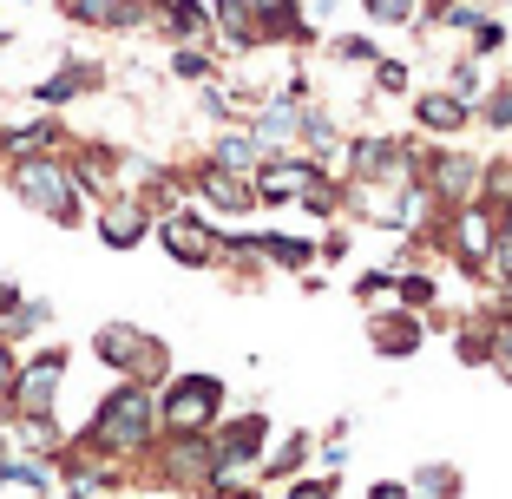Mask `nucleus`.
Segmentation results:
<instances>
[{
  "label": "nucleus",
  "mask_w": 512,
  "mask_h": 499,
  "mask_svg": "<svg viewBox=\"0 0 512 499\" xmlns=\"http://www.w3.org/2000/svg\"><path fill=\"white\" fill-rule=\"evenodd\" d=\"M86 454L106 460H138L158 447V388H138V381H119V388L92 408L86 434H79Z\"/></svg>",
  "instance_id": "obj_1"
},
{
  "label": "nucleus",
  "mask_w": 512,
  "mask_h": 499,
  "mask_svg": "<svg viewBox=\"0 0 512 499\" xmlns=\"http://www.w3.org/2000/svg\"><path fill=\"white\" fill-rule=\"evenodd\" d=\"M92 355H99L119 381H138V388H165L171 381V342L151 335V329H138V322H125V316H112V322L92 329Z\"/></svg>",
  "instance_id": "obj_2"
},
{
  "label": "nucleus",
  "mask_w": 512,
  "mask_h": 499,
  "mask_svg": "<svg viewBox=\"0 0 512 499\" xmlns=\"http://www.w3.org/2000/svg\"><path fill=\"white\" fill-rule=\"evenodd\" d=\"M7 191L27 204V211H40V217H53L60 230H73L79 217V184H73V171H66V158H7Z\"/></svg>",
  "instance_id": "obj_3"
},
{
  "label": "nucleus",
  "mask_w": 512,
  "mask_h": 499,
  "mask_svg": "<svg viewBox=\"0 0 512 499\" xmlns=\"http://www.w3.org/2000/svg\"><path fill=\"white\" fill-rule=\"evenodd\" d=\"M224 401H230L224 375H204V368L171 375L158 388V434H211L224 421Z\"/></svg>",
  "instance_id": "obj_4"
},
{
  "label": "nucleus",
  "mask_w": 512,
  "mask_h": 499,
  "mask_svg": "<svg viewBox=\"0 0 512 499\" xmlns=\"http://www.w3.org/2000/svg\"><path fill=\"white\" fill-rule=\"evenodd\" d=\"M151 237H158V250H165V257L178 263V270H217V263H230L224 230H217L204 211H191V204L165 211L158 224H151Z\"/></svg>",
  "instance_id": "obj_5"
},
{
  "label": "nucleus",
  "mask_w": 512,
  "mask_h": 499,
  "mask_svg": "<svg viewBox=\"0 0 512 499\" xmlns=\"http://www.w3.org/2000/svg\"><path fill=\"white\" fill-rule=\"evenodd\" d=\"M60 388H66V348H33L27 362L14 368V388H7V414L14 421H53L60 414Z\"/></svg>",
  "instance_id": "obj_6"
},
{
  "label": "nucleus",
  "mask_w": 512,
  "mask_h": 499,
  "mask_svg": "<svg viewBox=\"0 0 512 499\" xmlns=\"http://www.w3.org/2000/svg\"><path fill=\"white\" fill-rule=\"evenodd\" d=\"M151 204L145 197H132V191H112V197H99V211H92V237L106 243V250H119V257H132L138 243L151 237Z\"/></svg>",
  "instance_id": "obj_7"
},
{
  "label": "nucleus",
  "mask_w": 512,
  "mask_h": 499,
  "mask_svg": "<svg viewBox=\"0 0 512 499\" xmlns=\"http://www.w3.org/2000/svg\"><path fill=\"white\" fill-rule=\"evenodd\" d=\"M427 316H414V309H394V303H381V309H368V348H375V362H414L427 348Z\"/></svg>",
  "instance_id": "obj_8"
},
{
  "label": "nucleus",
  "mask_w": 512,
  "mask_h": 499,
  "mask_svg": "<svg viewBox=\"0 0 512 499\" xmlns=\"http://www.w3.org/2000/svg\"><path fill=\"white\" fill-rule=\"evenodd\" d=\"M250 138L263 145V158L270 152H296V132H302V92H270V99H256L250 119Z\"/></svg>",
  "instance_id": "obj_9"
},
{
  "label": "nucleus",
  "mask_w": 512,
  "mask_h": 499,
  "mask_svg": "<svg viewBox=\"0 0 512 499\" xmlns=\"http://www.w3.org/2000/svg\"><path fill=\"white\" fill-rule=\"evenodd\" d=\"M217 473V454H211V434H165V480L171 486H191L204 493Z\"/></svg>",
  "instance_id": "obj_10"
},
{
  "label": "nucleus",
  "mask_w": 512,
  "mask_h": 499,
  "mask_svg": "<svg viewBox=\"0 0 512 499\" xmlns=\"http://www.w3.org/2000/svg\"><path fill=\"white\" fill-rule=\"evenodd\" d=\"M184 184H191V191L204 197V204H211L217 217H237V224H243V217H256V191H250V178H237V171L197 165V171H191Z\"/></svg>",
  "instance_id": "obj_11"
},
{
  "label": "nucleus",
  "mask_w": 512,
  "mask_h": 499,
  "mask_svg": "<svg viewBox=\"0 0 512 499\" xmlns=\"http://www.w3.org/2000/svg\"><path fill=\"white\" fill-rule=\"evenodd\" d=\"M467 125H473V106L460 99V92H447V86L414 92V132H427V138H460Z\"/></svg>",
  "instance_id": "obj_12"
},
{
  "label": "nucleus",
  "mask_w": 512,
  "mask_h": 499,
  "mask_svg": "<svg viewBox=\"0 0 512 499\" xmlns=\"http://www.w3.org/2000/svg\"><path fill=\"white\" fill-rule=\"evenodd\" d=\"M204 165H217V171H237V178H250L256 165H263V145H256L250 138V125H224V132H217V145H211V158H204Z\"/></svg>",
  "instance_id": "obj_13"
},
{
  "label": "nucleus",
  "mask_w": 512,
  "mask_h": 499,
  "mask_svg": "<svg viewBox=\"0 0 512 499\" xmlns=\"http://www.w3.org/2000/svg\"><path fill=\"white\" fill-rule=\"evenodd\" d=\"M407 493L414 499H460L467 493V473L453 467V460H421V467L407 473Z\"/></svg>",
  "instance_id": "obj_14"
},
{
  "label": "nucleus",
  "mask_w": 512,
  "mask_h": 499,
  "mask_svg": "<svg viewBox=\"0 0 512 499\" xmlns=\"http://www.w3.org/2000/svg\"><path fill=\"white\" fill-rule=\"evenodd\" d=\"M92 86H99V66H79V60H73V66H60L53 79H40V86H33V99L53 112V106H73L79 92H92Z\"/></svg>",
  "instance_id": "obj_15"
},
{
  "label": "nucleus",
  "mask_w": 512,
  "mask_h": 499,
  "mask_svg": "<svg viewBox=\"0 0 512 499\" xmlns=\"http://www.w3.org/2000/svg\"><path fill=\"white\" fill-rule=\"evenodd\" d=\"M158 14H165L171 33H178V46H211V7H197V0H165Z\"/></svg>",
  "instance_id": "obj_16"
},
{
  "label": "nucleus",
  "mask_w": 512,
  "mask_h": 499,
  "mask_svg": "<svg viewBox=\"0 0 512 499\" xmlns=\"http://www.w3.org/2000/svg\"><path fill=\"white\" fill-rule=\"evenodd\" d=\"M388 303H394V309H414V316H427V309L440 303V276H427V270H394Z\"/></svg>",
  "instance_id": "obj_17"
},
{
  "label": "nucleus",
  "mask_w": 512,
  "mask_h": 499,
  "mask_svg": "<svg viewBox=\"0 0 512 499\" xmlns=\"http://www.w3.org/2000/svg\"><path fill=\"white\" fill-rule=\"evenodd\" d=\"M250 14H256V27H263V46H276V40H289V33H302L296 0H250Z\"/></svg>",
  "instance_id": "obj_18"
},
{
  "label": "nucleus",
  "mask_w": 512,
  "mask_h": 499,
  "mask_svg": "<svg viewBox=\"0 0 512 499\" xmlns=\"http://www.w3.org/2000/svg\"><path fill=\"white\" fill-rule=\"evenodd\" d=\"M473 125H486V132H512V86H486L480 99H473Z\"/></svg>",
  "instance_id": "obj_19"
},
{
  "label": "nucleus",
  "mask_w": 512,
  "mask_h": 499,
  "mask_svg": "<svg viewBox=\"0 0 512 499\" xmlns=\"http://www.w3.org/2000/svg\"><path fill=\"white\" fill-rule=\"evenodd\" d=\"M368 79H375V99H401V92H414V66L394 60V53H381V60L368 66Z\"/></svg>",
  "instance_id": "obj_20"
},
{
  "label": "nucleus",
  "mask_w": 512,
  "mask_h": 499,
  "mask_svg": "<svg viewBox=\"0 0 512 499\" xmlns=\"http://www.w3.org/2000/svg\"><path fill=\"white\" fill-rule=\"evenodd\" d=\"M362 14L375 20V27H414V20L427 14V0H362Z\"/></svg>",
  "instance_id": "obj_21"
},
{
  "label": "nucleus",
  "mask_w": 512,
  "mask_h": 499,
  "mask_svg": "<svg viewBox=\"0 0 512 499\" xmlns=\"http://www.w3.org/2000/svg\"><path fill=\"white\" fill-rule=\"evenodd\" d=\"M486 368H493V375L512 388V322H486Z\"/></svg>",
  "instance_id": "obj_22"
},
{
  "label": "nucleus",
  "mask_w": 512,
  "mask_h": 499,
  "mask_svg": "<svg viewBox=\"0 0 512 499\" xmlns=\"http://www.w3.org/2000/svg\"><path fill=\"white\" fill-rule=\"evenodd\" d=\"M329 60H348V66H375V60H381V46L368 40V33H335V40H329Z\"/></svg>",
  "instance_id": "obj_23"
},
{
  "label": "nucleus",
  "mask_w": 512,
  "mask_h": 499,
  "mask_svg": "<svg viewBox=\"0 0 512 499\" xmlns=\"http://www.w3.org/2000/svg\"><path fill=\"white\" fill-rule=\"evenodd\" d=\"M434 20H440V27H453V33H473L486 20V7H480V0H440Z\"/></svg>",
  "instance_id": "obj_24"
},
{
  "label": "nucleus",
  "mask_w": 512,
  "mask_h": 499,
  "mask_svg": "<svg viewBox=\"0 0 512 499\" xmlns=\"http://www.w3.org/2000/svg\"><path fill=\"white\" fill-rule=\"evenodd\" d=\"M73 20H86V27H119L125 0H73Z\"/></svg>",
  "instance_id": "obj_25"
},
{
  "label": "nucleus",
  "mask_w": 512,
  "mask_h": 499,
  "mask_svg": "<svg viewBox=\"0 0 512 499\" xmlns=\"http://www.w3.org/2000/svg\"><path fill=\"white\" fill-rule=\"evenodd\" d=\"M171 73H178V79H211L217 60L204 53V46H178V53H171Z\"/></svg>",
  "instance_id": "obj_26"
},
{
  "label": "nucleus",
  "mask_w": 512,
  "mask_h": 499,
  "mask_svg": "<svg viewBox=\"0 0 512 499\" xmlns=\"http://www.w3.org/2000/svg\"><path fill=\"white\" fill-rule=\"evenodd\" d=\"M342 493V480H322V473H302V480H289L276 499H335Z\"/></svg>",
  "instance_id": "obj_27"
},
{
  "label": "nucleus",
  "mask_w": 512,
  "mask_h": 499,
  "mask_svg": "<svg viewBox=\"0 0 512 499\" xmlns=\"http://www.w3.org/2000/svg\"><path fill=\"white\" fill-rule=\"evenodd\" d=\"M499 46H506V20H480V27H473V46H467V53H473V60H493Z\"/></svg>",
  "instance_id": "obj_28"
},
{
  "label": "nucleus",
  "mask_w": 512,
  "mask_h": 499,
  "mask_svg": "<svg viewBox=\"0 0 512 499\" xmlns=\"http://www.w3.org/2000/svg\"><path fill=\"white\" fill-rule=\"evenodd\" d=\"M362 499H414V493H407V480H375Z\"/></svg>",
  "instance_id": "obj_29"
},
{
  "label": "nucleus",
  "mask_w": 512,
  "mask_h": 499,
  "mask_svg": "<svg viewBox=\"0 0 512 499\" xmlns=\"http://www.w3.org/2000/svg\"><path fill=\"white\" fill-rule=\"evenodd\" d=\"M14 348H7V342H0V401H7V388H14Z\"/></svg>",
  "instance_id": "obj_30"
},
{
  "label": "nucleus",
  "mask_w": 512,
  "mask_h": 499,
  "mask_svg": "<svg viewBox=\"0 0 512 499\" xmlns=\"http://www.w3.org/2000/svg\"><path fill=\"white\" fill-rule=\"evenodd\" d=\"M493 230L512 243V197H499V204H493Z\"/></svg>",
  "instance_id": "obj_31"
},
{
  "label": "nucleus",
  "mask_w": 512,
  "mask_h": 499,
  "mask_svg": "<svg viewBox=\"0 0 512 499\" xmlns=\"http://www.w3.org/2000/svg\"><path fill=\"white\" fill-rule=\"evenodd\" d=\"M14 480V447H7V434H0V486Z\"/></svg>",
  "instance_id": "obj_32"
},
{
  "label": "nucleus",
  "mask_w": 512,
  "mask_h": 499,
  "mask_svg": "<svg viewBox=\"0 0 512 499\" xmlns=\"http://www.w3.org/2000/svg\"><path fill=\"white\" fill-rule=\"evenodd\" d=\"M506 158H512V152H506Z\"/></svg>",
  "instance_id": "obj_33"
}]
</instances>
